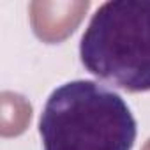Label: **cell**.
Here are the masks:
<instances>
[{
    "mask_svg": "<svg viewBox=\"0 0 150 150\" xmlns=\"http://www.w3.org/2000/svg\"><path fill=\"white\" fill-rule=\"evenodd\" d=\"M136 132L127 103L92 80L55 88L39 120L44 150H131Z\"/></svg>",
    "mask_w": 150,
    "mask_h": 150,
    "instance_id": "obj_1",
    "label": "cell"
},
{
    "mask_svg": "<svg viewBox=\"0 0 150 150\" xmlns=\"http://www.w3.org/2000/svg\"><path fill=\"white\" fill-rule=\"evenodd\" d=\"M85 69L127 92L150 90V0H111L80 42Z\"/></svg>",
    "mask_w": 150,
    "mask_h": 150,
    "instance_id": "obj_2",
    "label": "cell"
},
{
    "mask_svg": "<svg viewBox=\"0 0 150 150\" xmlns=\"http://www.w3.org/2000/svg\"><path fill=\"white\" fill-rule=\"evenodd\" d=\"M90 2H32L30 21L44 42H60L74 32Z\"/></svg>",
    "mask_w": 150,
    "mask_h": 150,
    "instance_id": "obj_3",
    "label": "cell"
},
{
    "mask_svg": "<svg viewBox=\"0 0 150 150\" xmlns=\"http://www.w3.org/2000/svg\"><path fill=\"white\" fill-rule=\"evenodd\" d=\"M2 136H16L25 131L27 124L32 117V108L25 101V97L13 94V92H2Z\"/></svg>",
    "mask_w": 150,
    "mask_h": 150,
    "instance_id": "obj_4",
    "label": "cell"
},
{
    "mask_svg": "<svg viewBox=\"0 0 150 150\" xmlns=\"http://www.w3.org/2000/svg\"><path fill=\"white\" fill-rule=\"evenodd\" d=\"M143 150H150V139H148V141H146V145H145V146H143Z\"/></svg>",
    "mask_w": 150,
    "mask_h": 150,
    "instance_id": "obj_5",
    "label": "cell"
}]
</instances>
